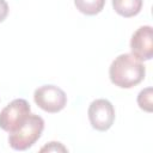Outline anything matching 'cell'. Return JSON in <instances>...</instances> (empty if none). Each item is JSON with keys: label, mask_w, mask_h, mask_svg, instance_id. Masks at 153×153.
<instances>
[{"label": "cell", "mask_w": 153, "mask_h": 153, "mask_svg": "<svg viewBox=\"0 0 153 153\" xmlns=\"http://www.w3.org/2000/svg\"><path fill=\"white\" fill-rule=\"evenodd\" d=\"M8 14V5L5 0H0V23L6 19Z\"/></svg>", "instance_id": "8fae6325"}, {"label": "cell", "mask_w": 153, "mask_h": 153, "mask_svg": "<svg viewBox=\"0 0 153 153\" xmlns=\"http://www.w3.org/2000/svg\"><path fill=\"white\" fill-rule=\"evenodd\" d=\"M131 54L140 61H148L153 56V30L149 25L139 27L130 39Z\"/></svg>", "instance_id": "8992f818"}, {"label": "cell", "mask_w": 153, "mask_h": 153, "mask_svg": "<svg viewBox=\"0 0 153 153\" xmlns=\"http://www.w3.org/2000/svg\"><path fill=\"white\" fill-rule=\"evenodd\" d=\"M146 74V68L133 54H121L110 65L109 76L111 82L121 88H130L139 85Z\"/></svg>", "instance_id": "6da1fadb"}, {"label": "cell", "mask_w": 153, "mask_h": 153, "mask_svg": "<svg viewBox=\"0 0 153 153\" xmlns=\"http://www.w3.org/2000/svg\"><path fill=\"white\" fill-rule=\"evenodd\" d=\"M142 0H112L115 12L124 18H130L140 13L142 8Z\"/></svg>", "instance_id": "52a82bcc"}, {"label": "cell", "mask_w": 153, "mask_h": 153, "mask_svg": "<svg viewBox=\"0 0 153 153\" xmlns=\"http://www.w3.org/2000/svg\"><path fill=\"white\" fill-rule=\"evenodd\" d=\"M31 115L27 100L23 98L13 99L0 111V128L7 133L16 131Z\"/></svg>", "instance_id": "3957f363"}, {"label": "cell", "mask_w": 153, "mask_h": 153, "mask_svg": "<svg viewBox=\"0 0 153 153\" xmlns=\"http://www.w3.org/2000/svg\"><path fill=\"white\" fill-rule=\"evenodd\" d=\"M87 115L93 129L98 131H106L114 124L115 108L108 99L99 98L90 104Z\"/></svg>", "instance_id": "5b68a950"}, {"label": "cell", "mask_w": 153, "mask_h": 153, "mask_svg": "<svg viewBox=\"0 0 153 153\" xmlns=\"http://www.w3.org/2000/svg\"><path fill=\"white\" fill-rule=\"evenodd\" d=\"M44 129V120L31 114L27 120L13 133L8 135V143L16 151H26L41 137Z\"/></svg>", "instance_id": "7a4b0ae2"}, {"label": "cell", "mask_w": 153, "mask_h": 153, "mask_svg": "<svg viewBox=\"0 0 153 153\" xmlns=\"http://www.w3.org/2000/svg\"><path fill=\"white\" fill-rule=\"evenodd\" d=\"M153 88L146 87L141 90L137 94V105L141 110L146 112H152L153 110Z\"/></svg>", "instance_id": "9c48e42d"}, {"label": "cell", "mask_w": 153, "mask_h": 153, "mask_svg": "<svg viewBox=\"0 0 153 153\" xmlns=\"http://www.w3.org/2000/svg\"><path fill=\"white\" fill-rule=\"evenodd\" d=\"M44 151H48V152H51V151H54V152H59V151H61V152H67V148H66L62 143L53 141V142H49L48 145H45L44 147L41 148V152H44Z\"/></svg>", "instance_id": "30bf717a"}, {"label": "cell", "mask_w": 153, "mask_h": 153, "mask_svg": "<svg viewBox=\"0 0 153 153\" xmlns=\"http://www.w3.org/2000/svg\"><path fill=\"white\" fill-rule=\"evenodd\" d=\"M33 100L43 111L55 114L66 106L67 96L62 88L55 85H43L35 90Z\"/></svg>", "instance_id": "277c9868"}, {"label": "cell", "mask_w": 153, "mask_h": 153, "mask_svg": "<svg viewBox=\"0 0 153 153\" xmlns=\"http://www.w3.org/2000/svg\"><path fill=\"white\" fill-rule=\"evenodd\" d=\"M76 10L86 16H96L104 8L105 0H74Z\"/></svg>", "instance_id": "ba28073f"}]
</instances>
